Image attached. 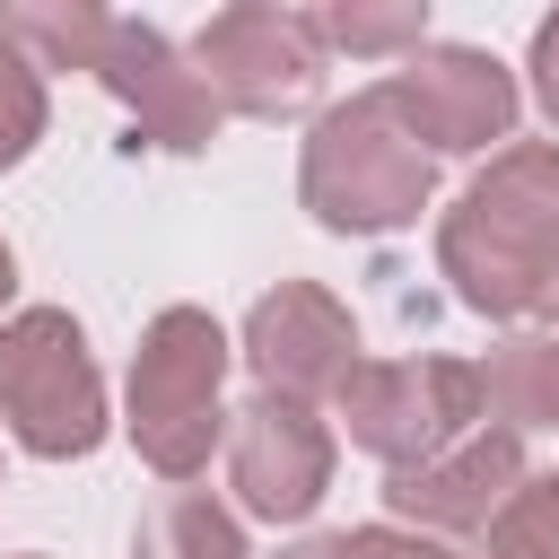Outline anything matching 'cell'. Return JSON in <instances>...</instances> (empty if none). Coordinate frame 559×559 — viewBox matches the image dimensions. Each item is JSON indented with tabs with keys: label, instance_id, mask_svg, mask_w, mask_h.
Masks as SVG:
<instances>
[{
	"label": "cell",
	"instance_id": "cell-19",
	"mask_svg": "<svg viewBox=\"0 0 559 559\" xmlns=\"http://www.w3.org/2000/svg\"><path fill=\"white\" fill-rule=\"evenodd\" d=\"M280 559H358V542H349V533H314V542H297V550H280Z\"/></svg>",
	"mask_w": 559,
	"mask_h": 559
},
{
	"label": "cell",
	"instance_id": "cell-17",
	"mask_svg": "<svg viewBox=\"0 0 559 559\" xmlns=\"http://www.w3.org/2000/svg\"><path fill=\"white\" fill-rule=\"evenodd\" d=\"M44 122H52V96H44V70L0 35V175L9 166H26L35 157V140H44Z\"/></svg>",
	"mask_w": 559,
	"mask_h": 559
},
{
	"label": "cell",
	"instance_id": "cell-13",
	"mask_svg": "<svg viewBox=\"0 0 559 559\" xmlns=\"http://www.w3.org/2000/svg\"><path fill=\"white\" fill-rule=\"evenodd\" d=\"M480 384H489V411L524 437V428H559V332H515V341H498L489 349V367H480Z\"/></svg>",
	"mask_w": 559,
	"mask_h": 559
},
{
	"label": "cell",
	"instance_id": "cell-22",
	"mask_svg": "<svg viewBox=\"0 0 559 559\" xmlns=\"http://www.w3.org/2000/svg\"><path fill=\"white\" fill-rule=\"evenodd\" d=\"M17 559H44V550H17Z\"/></svg>",
	"mask_w": 559,
	"mask_h": 559
},
{
	"label": "cell",
	"instance_id": "cell-3",
	"mask_svg": "<svg viewBox=\"0 0 559 559\" xmlns=\"http://www.w3.org/2000/svg\"><path fill=\"white\" fill-rule=\"evenodd\" d=\"M227 332L210 306H166L148 314L140 349H131V402H122V428L140 445V463L157 480H192L210 472V445L227 437Z\"/></svg>",
	"mask_w": 559,
	"mask_h": 559
},
{
	"label": "cell",
	"instance_id": "cell-20",
	"mask_svg": "<svg viewBox=\"0 0 559 559\" xmlns=\"http://www.w3.org/2000/svg\"><path fill=\"white\" fill-rule=\"evenodd\" d=\"M533 314H550V323H559V262H550V280H542V306H533Z\"/></svg>",
	"mask_w": 559,
	"mask_h": 559
},
{
	"label": "cell",
	"instance_id": "cell-7",
	"mask_svg": "<svg viewBox=\"0 0 559 559\" xmlns=\"http://www.w3.org/2000/svg\"><path fill=\"white\" fill-rule=\"evenodd\" d=\"M376 96L393 105V122L428 157H472V148L507 140L515 131V105H524L515 96V70L498 52H480V44H419Z\"/></svg>",
	"mask_w": 559,
	"mask_h": 559
},
{
	"label": "cell",
	"instance_id": "cell-1",
	"mask_svg": "<svg viewBox=\"0 0 559 559\" xmlns=\"http://www.w3.org/2000/svg\"><path fill=\"white\" fill-rule=\"evenodd\" d=\"M550 262H559V140H515L437 218V271L472 314L515 323L542 306Z\"/></svg>",
	"mask_w": 559,
	"mask_h": 559
},
{
	"label": "cell",
	"instance_id": "cell-8",
	"mask_svg": "<svg viewBox=\"0 0 559 559\" xmlns=\"http://www.w3.org/2000/svg\"><path fill=\"white\" fill-rule=\"evenodd\" d=\"M236 358L253 367V393H288V402H341V384L367 367L349 306L314 280H280L271 297H253Z\"/></svg>",
	"mask_w": 559,
	"mask_h": 559
},
{
	"label": "cell",
	"instance_id": "cell-12",
	"mask_svg": "<svg viewBox=\"0 0 559 559\" xmlns=\"http://www.w3.org/2000/svg\"><path fill=\"white\" fill-rule=\"evenodd\" d=\"M131 559H253V550H245V524L210 489H157L131 533Z\"/></svg>",
	"mask_w": 559,
	"mask_h": 559
},
{
	"label": "cell",
	"instance_id": "cell-5",
	"mask_svg": "<svg viewBox=\"0 0 559 559\" xmlns=\"http://www.w3.org/2000/svg\"><path fill=\"white\" fill-rule=\"evenodd\" d=\"M480 411H489V384L472 358H367L341 384V428L384 472L437 463L445 445H463L480 428Z\"/></svg>",
	"mask_w": 559,
	"mask_h": 559
},
{
	"label": "cell",
	"instance_id": "cell-2",
	"mask_svg": "<svg viewBox=\"0 0 559 559\" xmlns=\"http://www.w3.org/2000/svg\"><path fill=\"white\" fill-rule=\"evenodd\" d=\"M297 201L332 236H393L437 201V157L393 122V105L367 87L332 114H314L297 157Z\"/></svg>",
	"mask_w": 559,
	"mask_h": 559
},
{
	"label": "cell",
	"instance_id": "cell-14",
	"mask_svg": "<svg viewBox=\"0 0 559 559\" xmlns=\"http://www.w3.org/2000/svg\"><path fill=\"white\" fill-rule=\"evenodd\" d=\"M105 9L96 0H9L0 9V35L35 61V70H96L105 52Z\"/></svg>",
	"mask_w": 559,
	"mask_h": 559
},
{
	"label": "cell",
	"instance_id": "cell-4",
	"mask_svg": "<svg viewBox=\"0 0 559 559\" xmlns=\"http://www.w3.org/2000/svg\"><path fill=\"white\" fill-rule=\"evenodd\" d=\"M0 419L44 463H79L105 445V376L70 306H26L0 323Z\"/></svg>",
	"mask_w": 559,
	"mask_h": 559
},
{
	"label": "cell",
	"instance_id": "cell-21",
	"mask_svg": "<svg viewBox=\"0 0 559 559\" xmlns=\"http://www.w3.org/2000/svg\"><path fill=\"white\" fill-rule=\"evenodd\" d=\"M9 288H17V253H9V236H0V306H9Z\"/></svg>",
	"mask_w": 559,
	"mask_h": 559
},
{
	"label": "cell",
	"instance_id": "cell-11",
	"mask_svg": "<svg viewBox=\"0 0 559 559\" xmlns=\"http://www.w3.org/2000/svg\"><path fill=\"white\" fill-rule=\"evenodd\" d=\"M524 437L515 428H472L463 445H445L437 463H411V472H384V507L402 533H428V542H480L498 524V507L524 489Z\"/></svg>",
	"mask_w": 559,
	"mask_h": 559
},
{
	"label": "cell",
	"instance_id": "cell-18",
	"mask_svg": "<svg viewBox=\"0 0 559 559\" xmlns=\"http://www.w3.org/2000/svg\"><path fill=\"white\" fill-rule=\"evenodd\" d=\"M524 70H533V96H542V114L559 122V9L533 26V61H524Z\"/></svg>",
	"mask_w": 559,
	"mask_h": 559
},
{
	"label": "cell",
	"instance_id": "cell-15",
	"mask_svg": "<svg viewBox=\"0 0 559 559\" xmlns=\"http://www.w3.org/2000/svg\"><path fill=\"white\" fill-rule=\"evenodd\" d=\"M314 26H323V52L411 61L428 44V0H332V9H314Z\"/></svg>",
	"mask_w": 559,
	"mask_h": 559
},
{
	"label": "cell",
	"instance_id": "cell-6",
	"mask_svg": "<svg viewBox=\"0 0 559 559\" xmlns=\"http://www.w3.org/2000/svg\"><path fill=\"white\" fill-rule=\"evenodd\" d=\"M192 70L210 79V96L245 122H297L323 105V26L314 9H271V0H236L192 35Z\"/></svg>",
	"mask_w": 559,
	"mask_h": 559
},
{
	"label": "cell",
	"instance_id": "cell-16",
	"mask_svg": "<svg viewBox=\"0 0 559 559\" xmlns=\"http://www.w3.org/2000/svg\"><path fill=\"white\" fill-rule=\"evenodd\" d=\"M454 559H559V472H524V489L498 507V524Z\"/></svg>",
	"mask_w": 559,
	"mask_h": 559
},
{
	"label": "cell",
	"instance_id": "cell-10",
	"mask_svg": "<svg viewBox=\"0 0 559 559\" xmlns=\"http://www.w3.org/2000/svg\"><path fill=\"white\" fill-rule=\"evenodd\" d=\"M96 79L122 96V114L140 122L148 148H175V157H201L227 122V105L210 96V79L192 70V52L148 26V17H114L105 26V52H96Z\"/></svg>",
	"mask_w": 559,
	"mask_h": 559
},
{
	"label": "cell",
	"instance_id": "cell-9",
	"mask_svg": "<svg viewBox=\"0 0 559 559\" xmlns=\"http://www.w3.org/2000/svg\"><path fill=\"white\" fill-rule=\"evenodd\" d=\"M227 489L262 524H306L332 489V428L314 419V402L253 393L245 411H227Z\"/></svg>",
	"mask_w": 559,
	"mask_h": 559
}]
</instances>
